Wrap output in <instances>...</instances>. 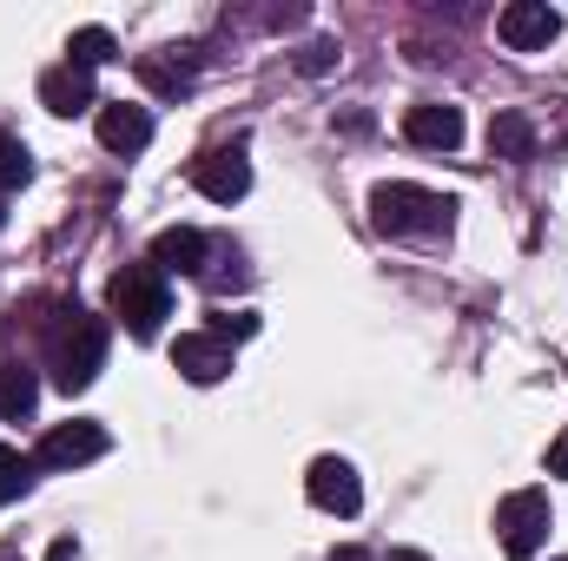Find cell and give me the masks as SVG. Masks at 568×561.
Returning <instances> with one entry per match:
<instances>
[{
    "instance_id": "1",
    "label": "cell",
    "mask_w": 568,
    "mask_h": 561,
    "mask_svg": "<svg viewBox=\"0 0 568 561\" xmlns=\"http://www.w3.org/2000/svg\"><path fill=\"white\" fill-rule=\"evenodd\" d=\"M371 218L390 238H424V245H436L456 225V198L449 192H429V185H410V178H384L371 192Z\"/></svg>"
},
{
    "instance_id": "2",
    "label": "cell",
    "mask_w": 568,
    "mask_h": 561,
    "mask_svg": "<svg viewBox=\"0 0 568 561\" xmlns=\"http://www.w3.org/2000/svg\"><path fill=\"white\" fill-rule=\"evenodd\" d=\"M106 304H113V317L126 324V337H159V324L172 317V290H165V272L145 258V265H126V272H113L106 284Z\"/></svg>"
},
{
    "instance_id": "3",
    "label": "cell",
    "mask_w": 568,
    "mask_h": 561,
    "mask_svg": "<svg viewBox=\"0 0 568 561\" xmlns=\"http://www.w3.org/2000/svg\"><path fill=\"white\" fill-rule=\"evenodd\" d=\"M100 370H106V324L73 304V310L60 317V330H53V384L73 397V390H87Z\"/></svg>"
},
{
    "instance_id": "4",
    "label": "cell",
    "mask_w": 568,
    "mask_h": 561,
    "mask_svg": "<svg viewBox=\"0 0 568 561\" xmlns=\"http://www.w3.org/2000/svg\"><path fill=\"white\" fill-rule=\"evenodd\" d=\"M549 496L542 489H516V496H503L496 502V536H503V549L509 561H529L542 542H549Z\"/></svg>"
},
{
    "instance_id": "5",
    "label": "cell",
    "mask_w": 568,
    "mask_h": 561,
    "mask_svg": "<svg viewBox=\"0 0 568 561\" xmlns=\"http://www.w3.org/2000/svg\"><path fill=\"white\" fill-rule=\"evenodd\" d=\"M106 422L93 417H73V422H53L47 436H40V469H80V462H93V456H106Z\"/></svg>"
},
{
    "instance_id": "6",
    "label": "cell",
    "mask_w": 568,
    "mask_h": 561,
    "mask_svg": "<svg viewBox=\"0 0 568 561\" xmlns=\"http://www.w3.org/2000/svg\"><path fill=\"white\" fill-rule=\"evenodd\" d=\"M496 33H503L509 53H536V47H549V40L562 33V13H556L549 0H509V7L496 13Z\"/></svg>"
},
{
    "instance_id": "7",
    "label": "cell",
    "mask_w": 568,
    "mask_h": 561,
    "mask_svg": "<svg viewBox=\"0 0 568 561\" xmlns=\"http://www.w3.org/2000/svg\"><path fill=\"white\" fill-rule=\"evenodd\" d=\"M192 185H199L212 205H239V198L252 192V165H245L239 145H219V152H199V159H192Z\"/></svg>"
},
{
    "instance_id": "8",
    "label": "cell",
    "mask_w": 568,
    "mask_h": 561,
    "mask_svg": "<svg viewBox=\"0 0 568 561\" xmlns=\"http://www.w3.org/2000/svg\"><path fill=\"white\" fill-rule=\"evenodd\" d=\"M304 496H311L324 516H357V509H364V482H357V469H351L344 456H317L311 476H304Z\"/></svg>"
},
{
    "instance_id": "9",
    "label": "cell",
    "mask_w": 568,
    "mask_h": 561,
    "mask_svg": "<svg viewBox=\"0 0 568 561\" xmlns=\"http://www.w3.org/2000/svg\"><path fill=\"white\" fill-rule=\"evenodd\" d=\"M172 370H179L185 384H219V377L232 370V344L212 337V330H185V337L172 344Z\"/></svg>"
},
{
    "instance_id": "10",
    "label": "cell",
    "mask_w": 568,
    "mask_h": 561,
    "mask_svg": "<svg viewBox=\"0 0 568 561\" xmlns=\"http://www.w3.org/2000/svg\"><path fill=\"white\" fill-rule=\"evenodd\" d=\"M40 106L47 113H60V120H73V113H87V106H100V93H93V73H80V67H47L40 73Z\"/></svg>"
},
{
    "instance_id": "11",
    "label": "cell",
    "mask_w": 568,
    "mask_h": 561,
    "mask_svg": "<svg viewBox=\"0 0 568 561\" xmlns=\"http://www.w3.org/2000/svg\"><path fill=\"white\" fill-rule=\"evenodd\" d=\"M205 258H212V238H205V232H192V225H172V232H159V238H152V265H159L165 278H172V272H179V278H199V272H205Z\"/></svg>"
},
{
    "instance_id": "12",
    "label": "cell",
    "mask_w": 568,
    "mask_h": 561,
    "mask_svg": "<svg viewBox=\"0 0 568 561\" xmlns=\"http://www.w3.org/2000/svg\"><path fill=\"white\" fill-rule=\"evenodd\" d=\"M100 145L106 152H120V159H133L152 145V113L133 106V100H113V106H100Z\"/></svg>"
},
{
    "instance_id": "13",
    "label": "cell",
    "mask_w": 568,
    "mask_h": 561,
    "mask_svg": "<svg viewBox=\"0 0 568 561\" xmlns=\"http://www.w3.org/2000/svg\"><path fill=\"white\" fill-rule=\"evenodd\" d=\"M404 140L429 145V152H456V145H463V113L443 106V100H424V106L404 113Z\"/></svg>"
},
{
    "instance_id": "14",
    "label": "cell",
    "mask_w": 568,
    "mask_h": 561,
    "mask_svg": "<svg viewBox=\"0 0 568 561\" xmlns=\"http://www.w3.org/2000/svg\"><path fill=\"white\" fill-rule=\"evenodd\" d=\"M489 152L509 159V165H529V159H536V126H529L523 113H496V120H489Z\"/></svg>"
},
{
    "instance_id": "15",
    "label": "cell",
    "mask_w": 568,
    "mask_h": 561,
    "mask_svg": "<svg viewBox=\"0 0 568 561\" xmlns=\"http://www.w3.org/2000/svg\"><path fill=\"white\" fill-rule=\"evenodd\" d=\"M33 404H40V384H33V370L0 357V417L20 422V417H33Z\"/></svg>"
},
{
    "instance_id": "16",
    "label": "cell",
    "mask_w": 568,
    "mask_h": 561,
    "mask_svg": "<svg viewBox=\"0 0 568 561\" xmlns=\"http://www.w3.org/2000/svg\"><path fill=\"white\" fill-rule=\"evenodd\" d=\"M106 60H120V40H113L106 27H80V33L67 40V67L93 73V67H106Z\"/></svg>"
},
{
    "instance_id": "17",
    "label": "cell",
    "mask_w": 568,
    "mask_h": 561,
    "mask_svg": "<svg viewBox=\"0 0 568 561\" xmlns=\"http://www.w3.org/2000/svg\"><path fill=\"white\" fill-rule=\"evenodd\" d=\"M27 489H33V462H27L20 449H7V442H0V509H7V502H20Z\"/></svg>"
},
{
    "instance_id": "18",
    "label": "cell",
    "mask_w": 568,
    "mask_h": 561,
    "mask_svg": "<svg viewBox=\"0 0 568 561\" xmlns=\"http://www.w3.org/2000/svg\"><path fill=\"white\" fill-rule=\"evenodd\" d=\"M33 178V152L20 140H0V192H13V185H27Z\"/></svg>"
},
{
    "instance_id": "19",
    "label": "cell",
    "mask_w": 568,
    "mask_h": 561,
    "mask_svg": "<svg viewBox=\"0 0 568 561\" xmlns=\"http://www.w3.org/2000/svg\"><path fill=\"white\" fill-rule=\"evenodd\" d=\"M331 67H337V40H311V47L297 53V73H311V80L331 73Z\"/></svg>"
},
{
    "instance_id": "20",
    "label": "cell",
    "mask_w": 568,
    "mask_h": 561,
    "mask_svg": "<svg viewBox=\"0 0 568 561\" xmlns=\"http://www.w3.org/2000/svg\"><path fill=\"white\" fill-rule=\"evenodd\" d=\"M212 337H225V344H232V337H258V317H252V310H219V317H212Z\"/></svg>"
},
{
    "instance_id": "21",
    "label": "cell",
    "mask_w": 568,
    "mask_h": 561,
    "mask_svg": "<svg viewBox=\"0 0 568 561\" xmlns=\"http://www.w3.org/2000/svg\"><path fill=\"white\" fill-rule=\"evenodd\" d=\"M549 476H562V482H568V429L549 442Z\"/></svg>"
},
{
    "instance_id": "22",
    "label": "cell",
    "mask_w": 568,
    "mask_h": 561,
    "mask_svg": "<svg viewBox=\"0 0 568 561\" xmlns=\"http://www.w3.org/2000/svg\"><path fill=\"white\" fill-rule=\"evenodd\" d=\"M47 561H80V542H73V536H60V542L47 549Z\"/></svg>"
},
{
    "instance_id": "23",
    "label": "cell",
    "mask_w": 568,
    "mask_h": 561,
    "mask_svg": "<svg viewBox=\"0 0 568 561\" xmlns=\"http://www.w3.org/2000/svg\"><path fill=\"white\" fill-rule=\"evenodd\" d=\"M324 561H371L364 549H337V555H324Z\"/></svg>"
},
{
    "instance_id": "24",
    "label": "cell",
    "mask_w": 568,
    "mask_h": 561,
    "mask_svg": "<svg viewBox=\"0 0 568 561\" xmlns=\"http://www.w3.org/2000/svg\"><path fill=\"white\" fill-rule=\"evenodd\" d=\"M384 561H429V555H417V549H390Z\"/></svg>"
},
{
    "instance_id": "25",
    "label": "cell",
    "mask_w": 568,
    "mask_h": 561,
    "mask_svg": "<svg viewBox=\"0 0 568 561\" xmlns=\"http://www.w3.org/2000/svg\"><path fill=\"white\" fill-rule=\"evenodd\" d=\"M0 225H7V192H0Z\"/></svg>"
},
{
    "instance_id": "26",
    "label": "cell",
    "mask_w": 568,
    "mask_h": 561,
    "mask_svg": "<svg viewBox=\"0 0 568 561\" xmlns=\"http://www.w3.org/2000/svg\"><path fill=\"white\" fill-rule=\"evenodd\" d=\"M0 561H20V555H0Z\"/></svg>"
},
{
    "instance_id": "27",
    "label": "cell",
    "mask_w": 568,
    "mask_h": 561,
    "mask_svg": "<svg viewBox=\"0 0 568 561\" xmlns=\"http://www.w3.org/2000/svg\"><path fill=\"white\" fill-rule=\"evenodd\" d=\"M562 561H568V555H562Z\"/></svg>"
}]
</instances>
